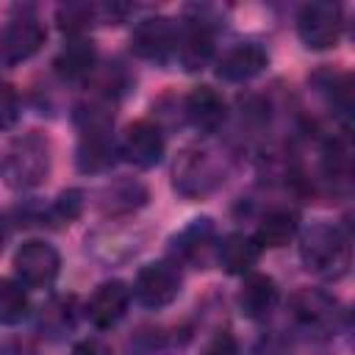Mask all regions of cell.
Returning <instances> with one entry per match:
<instances>
[{
  "label": "cell",
  "instance_id": "6da1fadb",
  "mask_svg": "<svg viewBox=\"0 0 355 355\" xmlns=\"http://www.w3.org/2000/svg\"><path fill=\"white\" fill-rule=\"evenodd\" d=\"M300 258L305 269L319 275L322 280H341L352 263L349 239L341 227L330 222H319L311 230H305L300 241Z\"/></svg>",
  "mask_w": 355,
  "mask_h": 355
},
{
  "label": "cell",
  "instance_id": "7a4b0ae2",
  "mask_svg": "<svg viewBox=\"0 0 355 355\" xmlns=\"http://www.w3.org/2000/svg\"><path fill=\"white\" fill-rule=\"evenodd\" d=\"M47 172H50V144L42 133L31 130L14 136L6 144L0 155V175L11 189L17 191L33 189L47 178Z\"/></svg>",
  "mask_w": 355,
  "mask_h": 355
},
{
  "label": "cell",
  "instance_id": "3957f363",
  "mask_svg": "<svg viewBox=\"0 0 355 355\" xmlns=\"http://www.w3.org/2000/svg\"><path fill=\"white\" fill-rule=\"evenodd\" d=\"M288 319L291 324L305 333L308 338L327 341L341 330L344 311L336 297L322 288H300L288 300Z\"/></svg>",
  "mask_w": 355,
  "mask_h": 355
},
{
  "label": "cell",
  "instance_id": "277c9868",
  "mask_svg": "<svg viewBox=\"0 0 355 355\" xmlns=\"http://www.w3.org/2000/svg\"><path fill=\"white\" fill-rule=\"evenodd\" d=\"M222 180H225V166L216 158V153L208 147H186L172 169V183L178 194L189 200H200L211 194Z\"/></svg>",
  "mask_w": 355,
  "mask_h": 355
},
{
  "label": "cell",
  "instance_id": "5b68a950",
  "mask_svg": "<svg viewBox=\"0 0 355 355\" xmlns=\"http://www.w3.org/2000/svg\"><path fill=\"white\" fill-rule=\"evenodd\" d=\"M341 31H344V17H341L338 3L316 0V3H308L300 8L297 33L305 47H311V50L333 47L341 39Z\"/></svg>",
  "mask_w": 355,
  "mask_h": 355
},
{
  "label": "cell",
  "instance_id": "8992f818",
  "mask_svg": "<svg viewBox=\"0 0 355 355\" xmlns=\"http://www.w3.org/2000/svg\"><path fill=\"white\" fill-rule=\"evenodd\" d=\"M180 269L175 261H153L139 269L130 297L144 308H164L180 294Z\"/></svg>",
  "mask_w": 355,
  "mask_h": 355
},
{
  "label": "cell",
  "instance_id": "52a82bcc",
  "mask_svg": "<svg viewBox=\"0 0 355 355\" xmlns=\"http://www.w3.org/2000/svg\"><path fill=\"white\" fill-rule=\"evenodd\" d=\"M14 272L25 288H47L61 272V255L53 244L31 239L14 252Z\"/></svg>",
  "mask_w": 355,
  "mask_h": 355
},
{
  "label": "cell",
  "instance_id": "ba28073f",
  "mask_svg": "<svg viewBox=\"0 0 355 355\" xmlns=\"http://www.w3.org/2000/svg\"><path fill=\"white\" fill-rule=\"evenodd\" d=\"M178 31L180 25H175L169 17H144L130 33V50L144 61L166 64L169 58H175Z\"/></svg>",
  "mask_w": 355,
  "mask_h": 355
},
{
  "label": "cell",
  "instance_id": "9c48e42d",
  "mask_svg": "<svg viewBox=\"0 0 355 355\" xmlns=\"http://www.w3.org/2000/svg\"><path fill=\"white\" fill-rule=\"evenodd\" d=\"M216 227L208 216L194 219L189 227H183L178 236H172V255L175 261L186 263V266H197L205 269L214 258H216Z\"/></svg>",
  "mask_w": 355,
  "mask_h": 355
},
{
  "label": "cell",
  "instance_id": "30bf717a",
  "mask_svg": "<svg viewBox=\"0 0 355 355\" xmlns=\"http://www.w3.org/2000/svg\"><path fill=\"white\" fill-rule=\"evenodd\" d=\"M197 11V8H189ZM175 58L180 61L183 69L194 72L202 69L211 58H214V28L211 22L197 11V17H189L180 31H178V47H175Z\"/></svg>",
  "mask_w": 355,
  "mask_h": 355
},
{
  "label": "cell",
  "instance_id": "8fae6325",
  "mask_svg": "<svg viewBox=\"0 0 355 355\" xmlns=\"http://www.w3.org/2000/svg\"><path fill=\"white\" fill-rule=\"evenodd\" d=\"M44 39H47V31L33 14L14 17L6 25V31L0 33V61H6V64L28 61L31 55L39 53Z\"/></svg>",
  "mask_w": 355,
  "mask_h": 355
},
{
  "label": "cell",
  "instance_id": "7c38bea8",
  "mask_svg": "<svg viewBox=\"0 0 355 355\" xmlns=\"http://www.w3.org/2000/svg\"><path fill=\"white\" fill-rule=\"evenodd\" d=\"M119 153L139 169H150L164 158V133L150 119H136L125 128Z\"/></svg>",
  "mask_w": 355,
  "mask_h": 355
},
{
  "label": "cell",
  "instance_id": "4fadbf2b",
  "mask_svg": "<svg viewBox=\"0 0 355 355\" xmlns=\"http://www.w3.org/2000/svg\"><path fill=\"white\" fill-rule=\"evenodd\" d=\"M130 305V288L122 280H105L94 288V294L86 302V319L97 330H108L122 322Z\"/></svg>",
  "mask_w": 355,
  "mask_h": 355
},
{
  "label": "cell",
  "instance_id": "5bb4252c",
  "mask_svg": "<svg viewBox=\"0 0 355 355\" xmlns=\"http://www.w3.org/2000/svg\"><path fill=\"white\" fill-rule=\"evenodd\" d=\"M266 64H269V53L258 42H239L216 58V75L227 83H244L258 72H263Z\"/></svg>",
  "mask_w": 355,
  "mask_h": 355
},
{
  "label": "cell",
  "instance_id": "9a60e30c",
  "mask_svg": "<svg viewBox=\"0 0 355 355\" xmlns=\"http://www.w3.org/2000/svg\"><path fill=\"white\" fill-rule=\"evenodd\" d=\"M186 108V116L189 122L200 130V133H216L225 119H227V105H225V97L211 89V86H194L183 103Z\"/></svg>",
  "mask_w": 355,
  "mask_h": 355
},
{
  "label": "cell",
  "instance_id": "2e32d148",
  "mask_svg": "<svg viewBox=\"0 0 355 355\" xmlns=\"http://www.w3.org/2000/svg\"><path fill=\"white\" fill-rule=\"evenodd\" d=\"M277 302H280V291L269 275H261V272L244 275V283L239 288V308L247 319L261 322V319L272 316Z\"/></svg>",
  "mask_w": 355,
  "mask_h": 355
},
{
  "label": "cell",
  "instance_id": "e0dca14e",
  "mask_svg": "<svg viewBox=\"0 0 355 355\" xmlns=\"http://www.w3.org/2000/svg\"><path fill=\"white\" fill-rule=\"evenodd\" d=\"M261 258V244L247 233H227L216 247V261L227 275H250Z\"/></svg>",
  "mask_w": 355,
  "mask_h": 355
},
{
  "label": "cell",
  "instance_id": "ac0fdd59",
  "mask_svg": "<svg viewBox=\"0 0 355 355\" xmlns=\"http://www.w3.org/2000/svg\"><path fill=\"white\" fill-rule=\"evenodd\" d=\"M53 67L64 80H72V83L86 80L97 67V50H94V44L89 39L72 36V42L64 44V50L55 55Z\"/></svg>",
  "mask_w": 355,
  "mask_h": 355
},
{
  "label": "cell",
  "instance_id": "d6986e66",
  "mask_svg": "<svg viewBox=\"0 0 355 355\" xmlns=\"http://www.w3.org/2000/svg\"><path fill=\"white\" fill-rule=\"evenodd\" d=\"M119 147L114 144L111 133H92V136H80L75 161L80 172H105L114 166Z\"/></svg>",
  "mask_w": 355,
  "mask_h": 355
},
{
  "label": "cell",
  "instance_id": "ffe728a7",
  "mask_svg": "<svg viewBox=\"0 0 355 355\" xmlns=\"http://www.w3.org/2000/svg\"><path fill=\"white\" fill-rule=\"evenodd\" d=\"M78 311H75V297H53L42 305L39 311V330L47 338H64L75 330Z\"/></svg>",
  "mask_w": 355,
  "mask_h": 355
},
{
  "label": "cell",
  "instance_id": "44dd1931",
  "mask_svg": "<svg viewBox=\"0 0 355 355\" xmlns=\"http://www.w3.org/2000/svg\"><path fill=\"white\" fill-rule=\"evenodd\" d=\"M297 227H300V219L294 211L288 208H275L269 211L261 222H258V230H255V241L261 247H286L294 236H297Z\"/></svg>",
  "mask_w": 355,
  "mask_h": 355
},
{
  "label": "cell",
  "instance_id": "7402d4cb",
  "mask_svg": "<svg viewBox=\"0 0 355 355\" xmlns=\"http://www.w3.org/2000/svg\"><path fill=\"white\" fill-rule=\"evenodd\" d=\"M75 125L80 130V136H92V133H111L114 125V105L105 97H92L86 103H80L75 108Z\"/></svg>",
  "mask_w": 355,
  "mask_h": 355
},
{
  "label": "cell",
  "instance_id": "603a6c76",
  "mask_svg": "<svg viewBox=\"0 0 355 355\" xmlns=\"http://www.w3.org/2000/svg\"><path fill=\"white\" fill-rule=\"evenodd\" d=\"M322 166H324L327 180H333V183H347L349 180V175H352V147H349L347 136H336L324 144Z\"/></svg>",
  "mask_w": 355,
  "mask_h": 355
},
{
  "label": "cell",
  "instance_id": "cb8c5ba5",
  "mask_svg": "<svg viewBox=\"0 0 355 355\" xmlns=\"http://www.w3.org/2000/svg\"><path fill=\"white\" fill-rule=\"evenodd\" d=\"M28 294L19 280H0V324H19L28 316Z\"/></svg>",
  "mask_w": 355,
  "mask_h": 355
},
{
  "label": "cell",
  "instance_id": "d4e9b609",
  "mask_svg": "<svg viewBox=\"0 0 355 355\" xmlns=\"http://www.w3.org/2000/svg\"><path fill=\"white\" fill-rule=\"evenodd\" d=\"M144 200H147V191H144L141 183H136V180H122V183H116V186H111V189L105 191L103 208L111 211V214H128V211L144 205Z\"/></svg>",
  "mask_w": 355,
  "mask_h": 355
},
{
  "label": "cell",
  "instance_id": "484cf974",
  "mask_svg": "<svg viewBox=\"0 0 355 355\" xmlns=\"http://www.w3.org/2000/svg\"><path fill=\"white\" fill-rule=\"evenodd\" d=\"M178 333V330H175ZM175 333H164V330H141L136 338H130V355H169L175 347L180 349L183 344L178 341Z\"/></svg>",
  "mask_w": 355,
  "mask_h": 355
},
{
  "label": "cell",
  "instance_id": "4316f807",
  "mask_svg": "<svg viewBox=\"0 0 355 355\" xmlns=\"http://www.w3.org/2000/svg\"><path fill=\"white\" fill-rule=\"evenodd\" d=\"M55 19H58V28L69 36H80L94 19V6H86V3H69V6H61L55 11Z\"/></svg>",
  "mask_w": 355,
  "mask_h": 355
},
{
  "label": "cell",
  "instance_id": "83f0119b",
  "mask_svg": "<svg viewBox=\"0 0 355 355\" xmlns=\"http://www.w3.org/2000/svg\"><path fill=\"white\" fill-rule=\"evenodd\" d=\"M83 191L80 189H67V191H61L55 200H53V205H50V219L55 222V225H64V222H72V219H78L80 216V211H83Z\"/></svg>",
  "mask_w": 355,
  "mask_h": 355
},
{
  "label": "cell",
  "instance_id": "f1b7e54d",
  "mask_svg": "<svg viewBox=\"0 0 355 355\" xmlns=\"http://www.w3.org/2000/svg\"><path fill=\"white\" fill-rule=\"evenodd\" d=\"M19 119V97L14 92V86L0 83V130L14 128Z\"/></svg>",
  "mask_w": 355,
  "mask_h": 355
},
{
  "label": "cell",
  "instance_id": "f546056e",
  "mask_svg": "<svg viewBox=\"0 0 355 355\" xmlns=\"http://www.w3.org/2000/svg\"><path fill=\"white\" fill-rule=\"evenodd\" d=\"M202 355H241V349H239L236 338H233L227 330H222V333H216V336L208 341V347L202 349Z\"/></svg>",
  "mask_w": 355,
  "mask_h": 355
},
{
  "label": "cell",
  "instance_id": "4dcf8cb0",
  "mask_svg": "<svg viewBox=\"0 0 355 355\" xmlns=\"http://www.w3.org/2000/svg\"><path fill=\"white\" fill-rule=\"evenodd\" d=\"M72 355H114L108 344H103L100 338H83L72 347Z\"/></svg>",
  "mask_w": 355,
  "mask_h": 355
},
{
  "label": "cell",
  "instance_id": "1f68e13d",
  "mask_svg": "<svg viewBox=\"0 0 355 355\" xmlns=\"http://www.w3.org/2000/svg\"><path fill=\"white\" fill-rule=\"evenodd\" d=\"M291 352V347L277 336V333H272L266 341H261V347H258V355H288Z\"/></svg>",
  "mask_w": 355,
  "mask_h": 355
},
{
  "label": "cell",
  "instance_id": "d6a6232c",
  "mask_svg": "<svg viewBox=\"0 0 355 355\" xmlns=\"http://www.w3.org/2000/svg\"><path fill=\"white\" fill-rule=\"evenodd\" d=\"M0 355H36V349L28 344V341H6L3 347H0Z\"/></svg>",
  "mask_w": 355,
  "mask_h": 355
},
{
  "label": "cell",
  "instance_id": "836d02e7",
  "mask_svg": "<svg viewBox=\"0 0 355 355\" xmlns=\"http://www.w3.org/2000/svg\"><path fill=\"white\" fill-rule=\"evenodd\" d=\"M3 239H6V230H3V222H0V247H3Z\"/></svg>",
  "mask_w": 355,
  "mask_h": 355
}]
</instances>
